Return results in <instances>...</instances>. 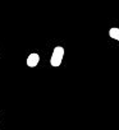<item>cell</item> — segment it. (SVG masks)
Segmentation results:
<instances>
[{"instance_id": "cell-1", "label": "cell", "mask_w": 119, "mask_h": 130, "mask_svg": "<svg viewBox=\"0 0 119 130\" xmlns=\"http://www.w3.org/2000/svg\"><path fill=\"white\" fill-rule=\"evenodd\" d=\"M63 57H64V47L63 46H56L51 54L50 57V65L54 68H59L63 62Z\"/></svg>"}, {"instance_id": "cell-2", "label": "cell", "mask_w": 119, "mask_h": 130, "mask_svg": "<svg viewBox=\"0 0 119 130\" xmlns=\"http://www.w3.org/2000/svg\"><path fill=\"white\" fill-rule=\"evenodd\" d=\"M26 62H27V67L28 68H36L37 65H38V62H40V55L36 54V52L30 54Z\"/></svg>"}, {"instance_id": "cell-3", "label": "cell", "mask_w": 119, "mask_h": 130, "mask_svg": "<svg viewBox=\"0 0 119 130\" xmlns=\"http://www.w3.org/2000/svg\"><path fill=\"white\" fill-rule=\"evenodd\" d=\"M109 36L113 38V40H116L119 41V28L118 27H113L109 29Z\"/></svg>"}]
</instances>
